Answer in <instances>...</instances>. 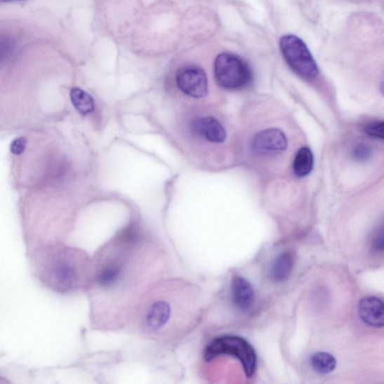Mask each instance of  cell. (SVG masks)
Segmentation results:
<instances>
[{
    "mask_svg": "<svg viewBox=\"0 0 384 384\" xmlns=\"http://www.w3.org/2000/svg\"><path fill=\"white\" fill-rule=\"evenodd\" d=\"M232 297L237 309L241 311H246L254 303L255 292L251 284L246 279L236 277L232 282Z\"/></svg>",
    "mask_w": 384,
    "mask_h": 384,
    "instance_id": "10",
    "label": "cell"
},
{
    "mask_svg": "<svg viewBox=\"0 0 384 384\" xmlns=\"http://www.w3.org/2000/svg\"><path fill=\"white\" fill-rule=\"evenodd\" d=\"M380 91H381L382 94L384 95V81L381 84Z\"/></svg>",
    "mask_w": 384,
    "mask_h": 384,
    "instance_id": "20",
    "label": "cell"
},
{
    "mask_svg": "<svg viewBox=\"0 0 384 384\" xmlns=\"http://www.w3.org/2000/svg\"><path fill=\"white\" fill-rule=\"evenodd\" d=\"M70 98L73 106L80 114L86 115L94 111L95 103L93 97L81 88H73Z\"/></svg>",
    "mask_w": 384,
    "mask_h": 384,
    "instance_id": "13",
    "label": "cell"
},
{
    "mask_svg": "<svg viewBox=\"0 0 384 384\" xmlns=\"http://www.w3.org/2000/svg\"><path fill=\"white\" fill-rule=\"evenodd\" d=\"M289 141L283 131L277 128L263 129L251 141L254 154L263 157H274L287 150Z\"/></svg>",
    "mask_w": 384,
    "mask_h": 384,
    "instance_id": "6",
    "label": "cell"
},
{
    "mask_svg": "<svg viewBox=\"0 0 384 384\" xmlns=\"http://www.w3.org/2000/svg\"><path fill=\"white\" fill-rule=\"evenodd\" d=\"M365 131L370 136L384 140V121L371 123L366 127Z\"/></svg>",
    "mask_w": 384,
    "mask_h": 384,
    "instance_id": "16",
    "label": "cell"
},
{
    "mask_svg": "<svg viewBox=\"0 0 384 384\" xmlns=\"http://www.w3.org/2000/svg\"><path fill=\"white\" fill-rule=\"evenodd\" d=\"M192 133L213 145L223 144L227 138V131L218 120L211 116L196 118L192 123Z\"/></svg>",
    "mask_w": 384,
    "mask_h": 384,
    "instance_id": "8",
    "label": "cell"
},
{
    "mask_svg": "<svg viewBox=\"0 0 384 384\" xmlns=\"http://www.w3.org/2000/svg\"><path fill=\"white\" fill-rule=\"evenodd\" d=\"M279 45L285 61L295 73L308 80L314 79L319 74L310 51L299 37L284 36L280 39Z\"/></svg>",
    "mask_w": 384,
    "mask_h": 384,
    "instance_id": "5",
    "label": "cell"
},
{
    "mask_svg": "<svg viewBox=\"0 0 384 384\" xmlns=\"http://www.w3.org/2000/svg\"><path fill=\"white\" fill-rule=\"evenodd\" d=\"M314 166V157L311 150L308 147L301 148L296 155L293 161V171L299 178L309 175Z\"/></svg>",
    "mask_w": 384,
    "mask_h": 384,
    "instance_id": "12",
    "label": "cell"
},
{
    "mask_svg": "<svg viewBox=\"0 0 384 384\" xmlns=\"http://www.w3.org/2000/svg\"><path fill=\"white\" fill-rule=\"evenodd\" d=\"M220 356H232L243 366L247 378L254 376L257 368V357L253 347L243 338L223 336L216 338L206 346L204 359L211 362Z\"/></svg>",
    "mask_w": 384,
    "mask_h": 384,
    "instance_id": "3",
    "label": "cell"
},
{
    "mask_svg": "<svg viewBox=\"0 0 384 384\" xmlns=\"http://www.w3.org/2000/svg\"><path fill=\"white\" fill-rule=\"evenodd\" d=\"M27 145V140L25 138H18L12 142V144H11V152H12L14 155H20L21 153H23L25 151Z\"/></svg>",
    "mask_w": 384,
    "mask_h": 384,
    "instance_id": "17",
    "label": "cell"
},
{
    "mask_svg": "<svg viewBox=\"0 0 384 384\" xmlns=\"http://www.w3.org/2000/svg\"><path fill=\"white\" fill-rule=\"evenodd\" d=\"M34 259L39 278L54 291L65 294L89 286L93 260L82 250L49 245L37 250Z\"/></svg>",
    "mask_w": 384,
    "mask_h": 384,
    "instance_id": "2",
    "label": "cell"
},
{
    "mask_svg": "<svg viewBox=\"0 0 384 384\" xmlns=\"http://www.w3.org/2000/svg\"><path fill=\"white\" fill-rule=\"evenodd\" d=\"M373 247L378 251H384V226L379 230L373 241Z\"/></svg>",
    "mask_w": 384,
    "mask_h": 384,
    "instance_id": "18",
    "label": "cell"
},
{
    "mask_svg": "<svg viewBox=\"0 0 384 384\" xmlns=\"http://www.w3.org/2000/svg\"><path fill=\"white\" fill-rule=\"evenodd\" d=\"M176 83L182 93L197 100L204 98L209 89L206 72L197 65H187L179 69Z\"/></svg>",
    "mask_w": 384,
    "mask_h": 384,
    "instance_id": "7",
    "label": "cell"
},
{
    "mask_svg": "<svg viewBox=\"0 0 384 384\" xmlns=\"http://www.w3.org/2000/svg\"><path fill=\"white\" fill-rule=\"evenodd\" d=\"M371 154L370 147L364 144L358 145L353 150V157L357 161H365Z\"/></svg>",
    "mask_w": 384,
    "mask_h": 384,
    "instance_id": "15",
    "label": "cell"
},
{
    "mask_svg": "<svg viewBox=\"0 0 384 384\" xmlns=\"http://www.w3.org/2000/svg\"><path fill=\"white\" fill-rule=\"evenodd\" d=\"M293 259L290 252H283L274 260L270 268V276L273 280L282 282L289 278L292 271Z\"/></svg>",
    "mask_w": 384,
    "mask_h": 384,
    "instance_id": "11",
    "label": "cell"
},
{
    "mask_svg": "<svg viewBox=\"0 0 384 384\" xmlns=\"http://www.w3.org/2000/svg\"><path fill=\"white\" fill-rule=\"evenodd\" d=\"M17 1H22V0H1L2 3H12V2H17Z\"/></svg>",
    "mask_w": 384,
    "mask_h": 384,
    "instance_id": "19",
    "label": "cell"
},
{
    "mask_svg": "<svg viewBox=\"0 0 384 384\" xmlns=\"http://www.w3.org/2000/svg\"><path fill=\"white\" fill-rule=\"evenodd\" d=\"M310 363L312 369L319 374H328L336 367L335 357L326 352L314 354L311 357Z\"/></svg>",
    "mask_w": 384,
    "mask_h": 384,
    "instance_id": "14",
    "label": "cell"
},
{
    "mask_svg": "<svg viewBox=\"0 0 384 384\" xmlns=\"http://www.w3.org/2000/svg\"><path fill=\"white\" fill-rule=\"evenodd\" d=\"M145 246L138 230L130 228L98 252L87 288L96 325L114 330L134 317L148 291Z\"/></svg>",
    "mask_w": 384,
    "mask_h": 384,
    "instance_id": "1",
    "label": "cell"
},
{
    "mask_svg": "<svg viewBox=\"0 0 384 384\" xmlns=\"http://www.w3.org/2000/svg\"><path fill=\"white\" fill-rule=\"evenodd\" d=\"M214 74L218 84L227 90L243 89L252 80L248 64L233 53L218 55L214 62Z\"/></svg>",
    "mask_w": 384,
    "mask_h": 384,
    "instance_id": "4",
    "label": "cell"
},
{
    "mask_svg": "<svg viewBox=\"0 0 384 384\" xmlns=\"http://www.w3.org/2000/svg\"><path fill=\"white\" fill-rule=\"evenodd\" d=\"M359 314L361 319L369 326H384V303L380 299L368 297L361 300Z\"/></svg>",
    "mask_w": 384,
    "mask_h": 384,
    "instance_id": "9",
    "label": "cell"
}]
</instances>
